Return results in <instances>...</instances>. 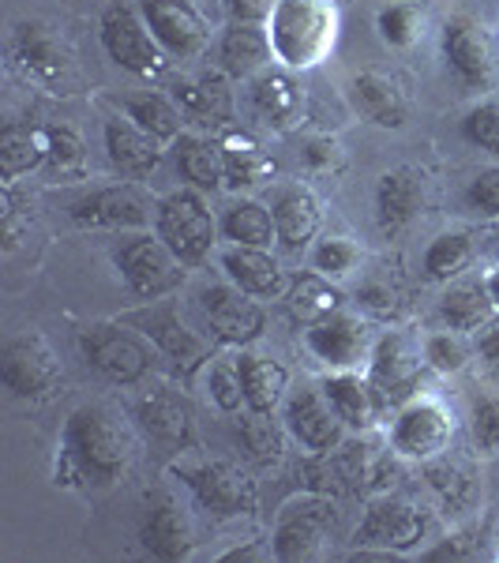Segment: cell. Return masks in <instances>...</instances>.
Listing matches in <instances>:
<instances>
[{"label":"cell","mask_w":499,"mask_h":563,"mask_svg":"<svg viewBox=\"0 0 499 563\" xmlns=\"http://www.w3.org/2000/svg\"><path fill=\"white\" fill-rule=\"evenodd\" d=\"M270 214H275V230H278V244L289 252H301L308 241L320 233V199L308 192L304 185L282 188L270 203Z\"/></svg>","instance_id":"obj_31"},{"label":"cell","mask_w":499,"mask_h":563,"mask_svg":"<svg viewBox=\"0 0 499 563\" xmlns=\"http://www.w3.org/2000/svg\"><path fill=\"white\" fill-rule=\"evenodd\" d=\"M0 384L15 398H49L60 387V365L42 334H15L0 346Z\"/></svg>","instance_id":"obj_10"},{"label":"cell","mask_w":499,"mask_h":563,"mask_svg":"<svg viewBox=\"0 0 499 563\" xmlns=\"http://www.w3.org/2000/svg\"><path fill=\"white\" fill-rule=\"evenodd\" d=\"M350 102L376 129H402L410 121V98L402 84L387 71L365 68L350 79Z\"/></svg>","instance_id":"obj_23"},{"label":"cell","mask_w":499,"mask_h":563,"mask_svg":"<svg viewBox=\"0 0 499 563\" xmlns=\"http://www.w3.org/2000/svg\"><path fill=\"white\" fill-rule=\"evenodd\" d=\"M429 361H421V350L406 339L402 331H387L372 346L368 357V379L379 390L384 406H402L413 395H421V372Z\"/></svg>","instance_id":"obj_12"},{"label":"cell","mask_w":499,"mask_h":563,"mask_svg":"<svg viewBox=\"0 0 499 563\" xmlns=\"http://www.w3.org/2000/svg\"><path fill=\"white\" fill-rule=\"evenodd\" d=\"M440 316L451 331L458 334H469V331H480L485 323H492L496 316V301L488 294V286H477V282H458L443 294L440 301Z\"/></svg>","instance_id":"obj_35"},{"label":"cell","mask_w":499,"mask_h":563,"mask_svg":"<svg viewBox=\"0 0 499 563\" xmlns=\"http://www.w3.org/2000/svg\"><path fill=\"white\" fill-rule=\"evenodd\" d=\"M451 435H455V421L443 410V402H435L429 395H413L395 413L391 451L398 459L429 462L451 448Z\"/></svg>","instance_id":"obj_7"},{"label":"cell","mask_w":499,"mask_h":563,"mask_svg":"<svg viewBox=\"0 0 499 563\" xmlns=\"http://www.w3.org/2000/svg\"><path fill=\"white\" fill-rule=\"evenodd\" d=\"M140 440L124 413L109 402H84L68 413L57 443V485L106 493L132 474Z\"/></svg>","instance_id":"obj_1"},{"label":"cell","mask_w":499,"mask_h":563,"mask_svg":"<svg viewBox=\"0 0 499 563\" xmlns=\"http://www.w3.org/2000/svg\"><path fill=\"white\" fill-rule=\"evenodd\" d=\"M222 267L233 286L259 297V301H267V297H286V289H289L282 263L270 256V249H244V244H233V249L222 252Z\"/></svg>","instance_id":"obj_26"},{"label":"cell","mask_w":499,"mask_h":563,"mask_svg":"<svg viewBox=\"0 0 499 563\" xmlns=\"http://www.w3.org/2000/svg\"><path fill=\"white\" fill-rule=\"evenodd\" d=\"M12 57L26 76L38 79L45 87H60L68 84V76L76 71L71 65V53L68 45L57 38L45 23H20L12 34Z\"/></svg>","instance_id":"obj_20"},{"label":"cell","mask_w":499,"mask_h":563,"mask_svg":"<svg viewBox=\"0 0 499 563\" xmlns=\"http://www.w3.org/2000/svg\"><path fill=\"white\" fill-rule=\"evenodd\" d=\"M154 230L174 249L180 263H203L211 256L218 225L211 207L203 203L199 188H177L154 207Z\"/></svg>","instance_id":"obj_4"},{"label":"cell","mask_w":499,"mask_h":563,"mask_svg":"<svg viewBox=\"0 0 499 563\" xmlns=\"http://www.w3.org/2000/svg\"><path fill=\"white\" fill-rule=\"evenodd\" d=\"M177 169L199 192H218L225 185V162L218 140H203V135H180L174 143Z\"/></svg>","instance_id":"obj_34"},{"label":"cell","mask_w":499,"mask_h":563,"mask_svg":"<svg viewBox=\"0 0 499 563\" xmlns=\"http://www.w3.org/2000/svg\"><path fill=\"white\" fill-rule=\"evenodd\" d=\"M357 305L365 308L372 320H398V312L406 308V289L402 282L395 275H387V271H376V275H368L365 282L357 286Z\"/></svg>","instance_id":"obj_42"},{"label":"cell","mask_w":499,"mask_h":563,"mask_svg":"<svg viewBox=\"0 0 499 563\" xmlns=\"http://www.w3.org/2000/svg\"><path fill=\"white\" fill-rule=\"evenodd\" d=\"M339 4L334 0H278L267 15L275 60L289 71H308L339 45Z\"/></svg>","instance_id":"obj_2"},{"label":"cell","mask_w":499,"mask_h":563,"mask_svg":"<svg viewBox=\"0 0 499 563\" xmlns=\"http://www.w3.org/2000/svg\"><path fill=\"white\" fill-rule=\"evenodd\" d=\"M117 271L124 286L143 301H158L185 286V263L162 238H135L117 252Z\"/></svg>","instance_id":"obj_9"},{"label":"cell","mask_w":499,"mask_h":563,"mask_svg":"<svg viewBox=\"0 0 499 563\" xmlns=\"http://www.w3.org/2000/svg\"><path fill=\"white\" fill-rule=\"evenodd\" d=\"M282 301L301 323H315V320H326L331 312H339L342 294L331 286V278L320 275V271H304V275L289 278V289H286Z\"/></svg>","instance_id":"obj_36"},{"label":"cell","mask_w":499,"mask_h":563,"mask_svg":"<svg viewBox=\"0 0 499 563\" xmlns=\"http://www.w3.org/2000/svg\"><path fill=\"white\" fill-rule=\"evenodd\" d=\"M417 166H398L387 169L376 185V222L387 238H398L417 222V214L424 211V199H429V185Z\"/></svg>","instance_id":"obj_21"},{"label":"cell","mask_w":499,"mask_h":563,"mask_svg":"<svg viewBox=\"0 0 499 563\" xmlns=\"http://www.w3.org/2000/svg\"><path fill=\"white\" fill-rule=\"evenodd\" d=\"M275 4L278 0H225V12L244 23H267V15L275 12Z\"/></svg>","instance_id":"obj_54"},{"label":"cell","mask_w":499,"mask_h":563,"mask_svg":"<svg viewBox=\"0 0 499 563\" xmlns=\"http://www.w3.org/2000/svg\"><path fill=\"white\" fill-rule=\"evenodd\" d=\"M361 260L365 256H361V249L350 238H326L312 252V267L326 278H346L350 271H357Z\"/></svg>","instance_id":"obj_45"},{"label":"cell","mask_w":499,"mask_h":563,"mask_svg":"<svg viewBox=\"0 0 499 563\" xmlns=\"http://www.w3.org/2000/svg\"><path fill=\"white\" fill-rule=\"evenodd\" d=\"M323 395H326V402L334 406V413L342 417V424H346L350 432L376 429L379 413H384V398H379V390L372 387L368 376H357L353 368L326 376L323 379Z\"/></svg>","instance_id":"obj_25"},{"label":"cell","mask_w":499,"mask_h":563,"mask_svg":"<svg viewBox=\"0 0 499 563\" xmlns=\"http://www.w3.org/2000/svg\"><path fill=\"white\" fill-rule=\"evenodd\" d=\"M218 147H222L225 185L230 188H256L275 174V162L267 158L263 143L252 132L225 124V129H218Z\"/></svg>","instance_id":"obj_30"},{"label":"cell","mask_w":499,"mask_h":563,"mask_svg":"<svg viewBox=\"0 0 499 563\" xmlns=\"http://www.w3.org/2000/svg\"><path fill=\"white\" fill-rule=\"evenodd\" d=\"M252 106L275 132H289L304 117V87L289 68H267L252 79Z\"/></svg>","instance_id":"obj_24"},{"label":"cell","mask_w":499,"mask_h":563,"mask_svg":"<svg viewBox=\"0 0 499 563\" xmlns=\"http://www.w3.org/2000/svg\"><path fill=\"white\" fill-rule=\"evenodd\" d=\"M474 260V241H469V233H440L429 252H424V278L429 282H451L458 275L466 263Z\"/></svg>","instance_id":"obj_41"},{"label":"cell","mask_w":499,"mask_h":563,"mask_svg":"<svg viewBox=\"0 0 499 563\" xmlns=\"http://www.w3.org/2000/svg\"><path fill=\"white\" fill-rule=\"evenodd\" d=\"M98 38H102L106 57L113 60L117 68L132 71V76L154 79V76H162V71H166V57H169V53L162 49V42L151 34V26H147V20H143V12H132L129 4L106 8Z\"/></svg>","instance_id":"obj_6"},{"label":"cell","mask_w":499,"mask_h":563,"mask_svg":"<svg viewBox=\"0 0 499 563\" xmlns=\"http://www.w3.org/2000/svg\"><path fill=\"white\" fill-rule=\"evenodd\" d=\"M68 214L84 230H140L151 222V199L135 185H113L76 199Z\"/></svg>","instance_id":"obj_18"},{"label":"cell","mask_w":499,"mask_h":563,"mask_svg":"<svg viewBox=\"0 0 499 563\" xmlns=\"http://www.w3.org/2000/svg\"><path fill=\"white\" fill-rule=\"evenodd\" d=\"M140 421L158 443H169V448H180L188 443V432H192V413H188L185 402H177L174 395L158 390V395H147L140 402Z\"/></svg>","instance_id":"obj_37"},{"label":"cell","mask_w":499,"mask_h":563,"mask_svg":"<svg viewBox=\"0 0 499 563\" xmlns=\"http://www.w3.org/2000/svg\"><path fill=\"white\" fill-rule=\"evenodd\" d=\"M424 361H429V368L440 372V376H455V372L466 368L469 350H466V342L458 339V331H443L424 342Z\"/></svg>","instance_id":"obj_48"},{"label":"cell","mask_w":499,"mask_h":563,"mask_svg":"<svg viewBox=\"0 0 499 563\" xmlns=\"http://www.w3.org/2000/svg\"><path fill=\"white\" fill-rule=\"evenodd\" d=\"M140 541L158 560H188L196 552V526L174 496H158L147 507V519L140 526Z\"/></svg>","instance_id":"obj_22"},{"label":"cell","mask_w":499,"mask_h":563,"mask_svg":"<svg viewBox=\"0 0 499 563\" xmlns=\"http://www.w3.org/2000/svg\"><path fill=\"white\" fill-rule=\"evenodd\" d=\"M270 57V34L267 23H244L233 20L225 26L222 42H218V60H222V71L233 79H256L259 71H267Z\"/></svg>","instance_id":"obj_27"},{"label":"cell","mask_w":499,"mask_h":563,"mask_svg":"<svg viewBox=\"0 0 499 563\" xmlns=\"http://www.w3.org/2000/svg\"><path fill=\"white\" fill-rule=\"evenodd\" d=\"M424 481H429L432 493L451 507H462L469 499V493H474V481H469V474L458 462H435V466L424 470Z\"/></svg>","instance_id":"obj_46"},{"label":"cell","mask_w":499,"mask_h":563,"mask_svg":"<svg viewBox=\"0 0 499 563\" xmlns=\"http://www.w3.org/2000/svg\"><path fill=\"white\" fill-rule=\"evenodd\" d=\"M135 327H143V334L166 353V361L174 365L177 372H185V376H192L199 365H207L211 361V342L199 339V334L180 320L177 308H147V312H140L132 320Z\"/></svg>","instance_id":"obj_19"},{"label":"cell","mask_w":499,"mask_h":563,"mask_svg":"<svg viewBox=\"0 0 499 563\" xmlns=\"http://www.w3.org/2000/svg\"><path fill=\"white\" fill-rule=\"evenodd\" d=\"M304 166L315 169V174H326V169H339L342 166V147L339 140H331V135H312V140H304Z\"/></svg>","instance_id":"obj_52"},{"label":"cell","mask_w":499,"mask_h":563,"mask_svg":"<svg viewBox=\"0 0 499 563\" xmlns=\"http://www.w3.org/2000/svg\"><path fill=\"white\" fill-rule=\"evenodd\" d=\"M174 102L180 106L185 121L214 124V129H225V124H230V113H233L225 71H207V76H199V79H177Z\"/></svg>","instance_id":"obj_29"},{"label":"cell","mask_w":499,"mask_h":563,"mask_svg":"<svg viewBox=\"0 0 499 563\" xmlns=\"http://www.w3.org/2000/svg\"><path fill=\"white\" fill-rule=\"evenodd\" d=\"M443 60L455 71V79L469 90H488L496 79V49L488 31L474 15H455L443 23Z\"/></svg>","instance_id":"obj_13"},{"label":"cell","mask_w":499,"mask_h":563,"mask_svg":"<svg viewBox=\"0 0 499 563\" xmlns=\"http://www.w3.org/2000/svg\"><path fill=\"white\" fill-rule=\"evenodd\" d=\"M106 151H109V162L129 177H147L162 162V140L143 132L132 117H113V121H106Z\"/></svg>","instance_id":"obj_28"},{"label":"cell","mask_w":499,"mask_h":563,"mask_svg":"<svg viewBox=\"0 0 499 563\" xmlns=\"http://www.w3.org/2000/svg\"><path fill=\"white\" fill-rule=\"evenodd\" d=\"M469 435H474L477 451L485 459L499 455V395L480 398L474 406V421H469Z\"/></svg>","instance_id":"obj_50"},{"label":"cell","mask_w":499,"mask_h":563,"mask_svg":"<svg viewBox=\"0 0 499 563\" xmlns=\"http://www.w3.org/2000/svg\"><path fill=\"white\" fill-rule=\"evenodd\" d=\"M203 316L211 323L214 339L225 342V346H252L263 334V327H267L263 305L237 286H207Z\"/></svg>","instance_id":"obj_16"},{"label":"cell","mask_w":499,"mask_h":563,"mask_svg":"<svg viewBox=\"0 0 499 563\" xmlns=\"http://www.w3.org/2000/svg\"><path fill=\"white\" fill-rule=\"evenodd\" d=\"M462 135H466L474 147L499 154V102H485L474 106L466 117H462Z\"/></svg>","instance_id":"obj_49"},{"label":"cell","mask_w":499,"mask_h":563,"mask_svg":"<svg viewBox=\"0 0 499 563\" xmlns=\"http://www.w3.org/2000/svg\"><path fill=\"white\" fill-rule=\"evenodd\" d=\"M79 353L90 368H98L113 384H140L151 372V346L132 334L129 327L117 323H95L79 334Z\"/></svg>","instance_id":"obj_8"},{"label":"cell","mask_w":499,"mask_h":563,"mask_svg":"<svg viewBox=\"0 0 499 563\" xmlns=\"http://www.w3.org/2000/svg\"><path fill=\"white\" fill-rule=\"evenodd\" d=\"M334 533V504L323 493H308L282 504L270 538V556L282 563L315 560Z\"/></svg>","instance_id":"obj_5"},{"label":"cell","mask_w":499,"mask_h":563,"mask_svg":"<svg viewBox=\"0 0 499 563\" xmlns=\"http://www.w3.org/2000/svg\"><path fill=\"white\" fill-rule=\"evenodd\" d=\"M237 435H241V448L248 451V459H256V462L282 459V429H278L270 413L248 410V417H241Z\"/></svg>","instance_id":"obj_43"},{"label":"cell","mask_w":499,"mask_h":563,"mask_svg":"<svg viewBox=\"0 0 499 563\" xmlns=\"http://www.w3.org/2000/svg\"><path fill=\"white\" fill-rule=\"evenodd\" d=\"M174 474L185 481L196 504L203 507L211 519H237V515H252L259 507V488L237 462L230 459H199L180 462Z\"/></svg>","instance_id":"obj_3"},{"label":"cell","mask_w":499,"mask_h":563,"mask_svg":"<svg viewBox=\"0 0 499 563\" xmlns=\"http://www.w3.org/2000/svg\"><path fill=\"white\" fill-rule=\"evenodd\" d=\"M222 233L225 241L244 244V249H270L278 241L275 230V214L267 211L256 199H241L230 211L222 214Z\"/></svg>","instance_id":"obj_38"},{"label":"cell","mask_w":499,"mask_h":563,"mask_svg":"<svg viewBox=\"0 0 499 563\" xmlns=\"http://www.w3.org/2000/svg\"><path fill=\"white\" fill-rule=\"evenodd\" d=\"M237 368H241L244 406L252 413H275V406L286 398L289 368L282 361L267 357V353H237Z\"/></svg>","instance_id":"obj_32"},{"label":"cell","mask_w":499,"mask_h":563,"mask_svg":"<svg viewBox=\"0 0 499 563\" xmlns=\"http://www.w3.org/2000/svg\"><path fill=\"white\" fill-rule=\"evenodd\" d=\"M286 429L308 455H326V451L346 443V424L334 413V406L326 402L323 390L301 387L289 395L286 402Z\"/></svg>","instance_id":"obj_17"},{"label":"cell","mask_w":499,"mask_h":563,"mask_svg":"<svg viewBox=\"0 0 499 563\" xmlns=\"http://www.w3.org/2000/svg\"><path fill=\"white\" fill-rule=\"evenodd\" d=\"M49 158V135L34 124H8L0 132V180H20Z\"/></svg>","instance_id":"obj_33"},{"label":"cell","mask_w":499,"mask_h":563,"mask_svg":"<svg viewBox=\"0 0 499 563\" xmlns=\"http://www.w3.org/2000/svg\"><path fill=\"white\" fill-rule=\"evenodd\" d=\"M485 286H488V294H492V301H496V308H499V267L492 271V275H488Z\"/></svg>","instance_id":"obj_56"},{"label":"cell","mask_w":499,"mask_h":563,"mask_svg":"<svg viewBox=\"0 0 499 563\" xmlns=\"http://www.w3.org/2000/svg\"><path fill=\"white\" fill-rule=\"evenodd\" d=\"M207 387H211V398L218 402V410L237 413L241 406H244V387H241L237 357H233V361H211V372H207Z\"/></svg>","instance_id":"obj_47"},{"label":"cell","mask_w":499,"mask_h":563,"mask_svg":"<svg viewBox=\"0 0 499 563\" xmlns=\"http://www.w3.org/2000/svg\"><path fill=\"white\" fill-rule=\"evenodd\" d=\"M376 31L391 49H410L424 38V12L413 0H391V4L379 8Z\"/></svg>","instance_id":"obj_40"},{"label":"cell","mask_w":499,"mask_h":563,"mask_svg":"<svg viewBox=\"0 0 499 563\" xmlns=\"http://www.w3.org/2000/svg\"><path fill=\"white\" fill-rule=\"evenodd\" d=\"M477 353L485 361H492V365H499V320L485 323L477 331Z\"/></svg>","instance_id":"obj_55"},{"label":"cell","mask_w":499,"mask_h":563,"mask_svg":"<svg viewBox=\"0 0 499 563\" xmlns=\"http://www.w3.org/2000/svg\"><path fill=\"white\" fill-rule=\"evenodd\" d=\"M304 346L315 361H323L326 368L346 372V368H357L365 357H372V331L361 316L342 312L339 308V312H331L326 320L308 323Z\"/></svg>","instance_id":"obj_14"},{"label":"cell","mask_w":499,"mask_h":563,"mask_svg":"<svg viewBox=\"0 0 499 563\" xmlns=\"http://www.w3.org/2000/svg\"><path fill=\"white\" fill-rule=\"evenodd\" d=\"M474 556H477V533L474 530L451 533V538L443 541L440 549L424 552V560H429V563H440V560H474Z\"/></svg>","instance_id":"obj_53"},{"label":"cell","mask_w":499,"mask_h":563,"mask_svg":"<svg viewBox=\"0 0 499 563\" xmlns=\"http://www.w3.org/2000/svg\"><path fill=\"white\" fill-rule=\"evenodd\" d=\"M466 199L480 218H499V166L485 169V174L469 180Z\"/></svg>","instance_id":"obj_51"},{"label":"cell","mask_w":499,"mask_h":563,"mask_svg":"<svg viewBox=\"0 0 499 563\" xmlns=\"http://www.w3.org/2000/svg\"><path fill=\"white\" fill-rule=\"evenodd\" d=\"M45 135H49V158L45 162L53 166V174H76V169L87 166V143L76 129H68V124H49Z\"/></svg>","instance_id":"obj_44"},{"label":"cell","mask_w":499,"mask_h":563,"mask_svg":"<svg viewBox=\"0 0 499 563\" xmlns=\"http://www.w3.org/2000/svg\"><path fill=\"white\" fill-rule=\"evenodd\" d=\"M124 113H129L143 132H151L154 140H162V143H177L180 140L185 113H180V106L174 102V98L151 95V90H147V95L129 98V102H124Z\"/></svg>","instance_id":"obj_39"},{"label":"cell","mask_w":499,"mask_h":563,"mask_svg":"<svg viewBox=\"0 0 499 563\" xmlns=\"http://www.w3.org/2000/svg\"><path fill=\"white\" fill-rule=\"evenodd\" d=\"M429 533V515L413 507L410 499L379 496L368 504L365 519L353 530V544L357 549H379V552H406L424 541Z\"/></svg>","instance_id":"obj_11"},{"label":"cell","mask_w":499,"mask_h":563,"mask_svg":"<svg viewBox=\"0 0 499 563\" xmlns=\"http://www.w3.org/2000/svg\"><path fill=\"white\" fill-rule=\"evenodd\" d=\"M140 12L169 57L188 60L207 49L211 31H207V20L196 8V0H140Z\"/></svg>","instance_id":"obj_15"}]
</instances>
